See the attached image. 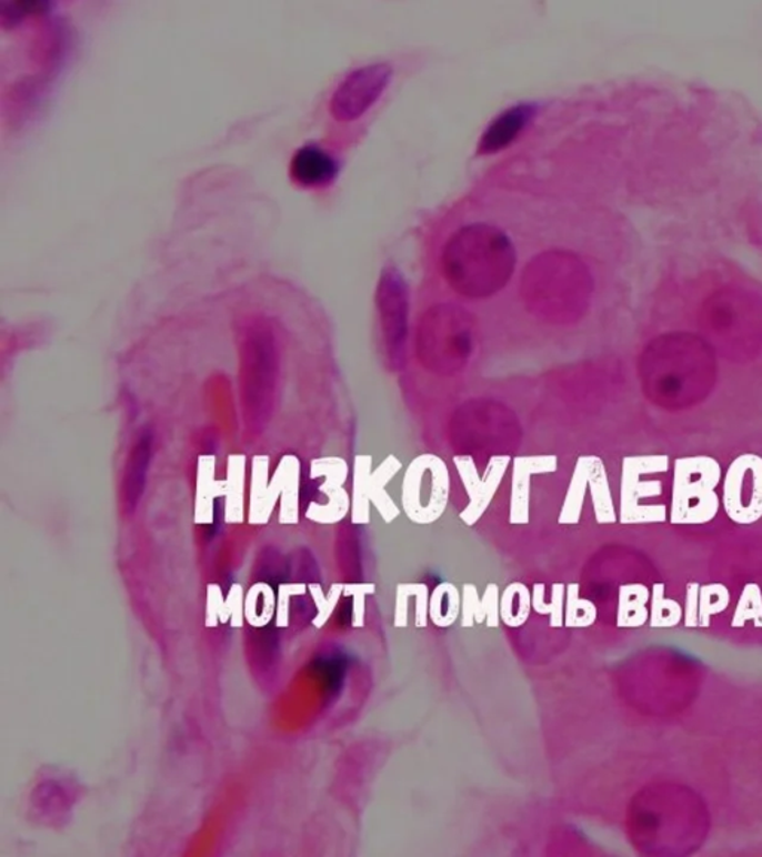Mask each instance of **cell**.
Here are the masks:
<instances>
[{
    "label": "cell",
    "instance_id": "6da1fadb",
    "mask_svg": "<svg viewBox=\"0 0 762 857\" xmlns=\"http://www.w3.org/2000/svg\"><path fill=\"white\" fill-rule=\"evenodd\" d=\"M391 80L392 68L387 63L353 70L332 95V115L339 121H354L365 115L387 91Z\"/></svg>",
    "mask_w": 762,
    "mask_h": 857
},
{
    "label": "cell",
    "instance_id": "7a4b0ae2",
    "mask_svg": "<svg viewBox=\"0 0 762 857\" xmlns=\"http://www.w3.org/2000/svg\"><path fill=\"white\" fill-rule=\"evenodd\" d=\"M335 157L319 145H305L293 157L292 178L302 186L319 188L331 183L339 174Z\"/></svg>",
    "mask_w": 762,
    "mask_h": 857
},
{
    "label": "cell",
    "instance_id": "3957f363",
    "mask_svg": "<svg viewBox=\"0 0 762 857\" xmlns=\"http://www.w3.org/2000/svg\"><path fill=\"white\" fill-rule=\"evenodd\" d=\"M533 117H535V108L530 107V104H520V107L508 109L485 130L480 140V152L485 155L494 154V152L511 145L523 133Z\"/></svg>",
    "mask_w": 762,
    "mask_h": 857
},
{
    "label": "cell",
    "instance_id": "277c9868",
    "mask_svg": "<svg viewBox=\"0 0 762 857\" xmlns=\"http://www.w3.org/2000/svg\"><path fill=\"white\" fill-rule=\"evenodd\" d=\"M152 457V434L151 431H144L136 441L133 450L127 463L124 492L127 502L134 505L142 496L144 481L149 470V462Z\"/></svg>",
    "mask_w": 762,
    "mask_h": 857
}]
</instances>
